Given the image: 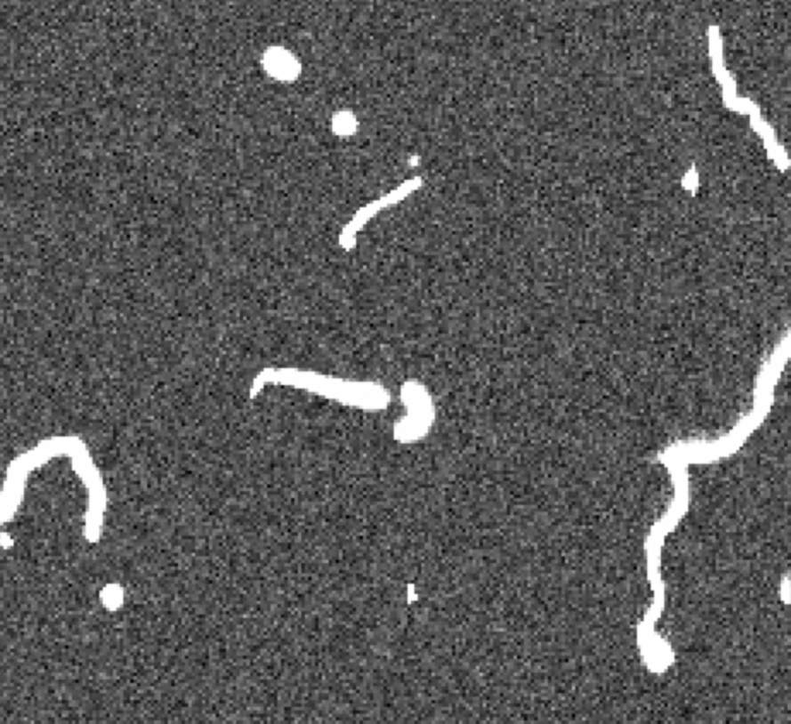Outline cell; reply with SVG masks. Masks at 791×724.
Listing matches in <instances>:
<instances>
[{
	"label": "cell",
	"instance_id": "obj_1",
	"mask_svg": "<svg viewBox=\"0 0 791 724\" xmlns=\"http://www.w3.org/2000/svg\"><path fill=\"white\" fill-rule=\"evenodd\" d=\"M659 461L666 466V470L672 475V483L675 488V495L665 512V516L656 522L651 527L648 538H646V572L648 581L653 591V605L646 611L642 622L637 627V644L641 649V655L644 657L646 664H655L658 661L668 656L672 651L666 642H663L655 634V625L658 618L665 610V583L659 572V559H661V546L665 538L675 529L680 519L685 516L689 509V475H687V463H683L678 455H674L668 449L659 454Z\"/></svg>",
	"mask_w": 791,
	"mask_h": 724
},
{
	"label": "cell",
	"instance_id": "obj_2",
	"mask_svg": "<svg viewBox=\"0 0 791 724\" xmlns=\"http://www.w3.org/2000/svg\"><path fill=\"white\" fill-rule=\"evenodd\" d=\"M288 385L309 390L320 398L338 401L344 406L363 411H383L391 405V392L375 382H353L322 375L314 370L296 368H264L250 384V399H254L266 385Z\"/></svg>",
	"mask_w": 791,
	"mask_h": 724
},
{
	"label": "cell",
	"instance_id": "obj_3",
	"mask_svg": "<svg viewBox=\"0 0 791 724\" xmlns=\"http://www.w3.org/2000/svg\"><path fill=\"white\" fill-rule=\"evenodd\" d=\"M85 447V442L77 437H53L40 442L29 453L18 457L9 468V475L2 490V522H9L16 516L20 502L23 498L26 478L36 466L45 464L48 459L57 455L72 457Z\"/></svg>",
	"mask_w": 791,
	"mask_h": 724
},
{
	"label": "cell",
	"instance_id": "obj_4",
	"mask_svg": "<svg viewBox=\"0 0 791 724\" xmlns=\"http://www.w3.org/2000/svg\"><path fill=\"white\" fill-rule=\"evenodd\" d=\"M420 185H422V179H420V177L411 179V181H405L403 185H400L396 190L389 192V194H387L385 197H383V199H379V201H375V203H370L368 205L362 207V209L350 220V223L343 228V231H341L339 244L343 245V249H351V245H355V237H357V233L365 227L367 221H370L372 216H375L381 209H384V207L391 205V204L403 201V199H405L407 196H409L411 192H415L416 189H420Z\"/></svg>",
	"mask_w": 791,
	"mask_h": 724
}]
</instances>
